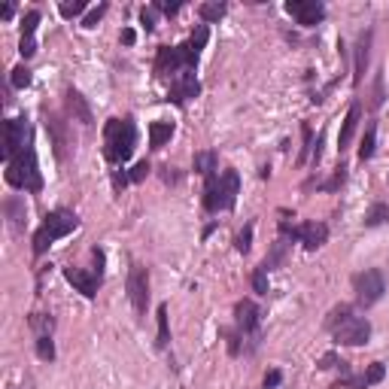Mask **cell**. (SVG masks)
I'll return each mask as SVG.
<instances>
[{
  "mask_svg": "<svg viewBox=\"0 0 389 389\" xmlns=\"http://www.w3.org/2000/svg\"><path fill=\"white\" fill-rule=\"evenodd\" d=\"M210 40V27L207 25H198L192 31V37L186 40V43L180 46H161L158 55H155V76H171L176 80L180 73H189V70L198 67V55H201V49L207 46Z\"/></svg>",
  "mask_w": 389,
  "mask_h": 389,
  "instance_id": "obj_1",
  "label": "cell"
},
{
  "mask_svg": "<svg viewBox=\"0 0 389 389\" xmlns=\"http://www.w3.org/2000/svg\"><path fill=\"white\" fill-rule=\"evenodd\" d=\"M137 146V125L131 116L125 119H107L104 125V155L110 165H125Z\"/></svg>",
  "mask_w": 389,
  "mask_h": 389,
  "instance_id": "obj_2",
  "label": "cell"
},
{
  "mask_svg": "<svg viewBox=\"0 0 389 389\" xmlns=\"http://www.w3.org/2000/svg\"><path fill=\"white\" fill-rule=\"evenodd\" d=\"M237 195H240V174L235 167H225L222 174L207 176V186H204V210H207V213L235 210Z\"/></svg>",
  "mask_w": 389,
  "mask_h": 389,
  "instance_id": "obj_3",
  "label": "cell"
},
{
  "mask_svg": "<svg viewBox=\"0 0 389 389\" xmlns=\"http://www.w3.org/2000/svg\"><path fill=\"white\" fill-rule=\"evenodd\" d=\"M6 182L19 192H43V174H40L37 165V152H34V143H27L25 152H19L12 161H6Z\"/></svg>",
  "mask_w": 389,
  "mask_h": 389,
  "instance_id": "obj_4",
  "label": "cell"
},
{
  "mask_svg": "<svg viewBox=\"0 0 389 389\" xmlns=\"http://www.w3.org/2000/svg\"><path fill=\"white\" fill-rule=\"evenodd\" d=\"M76 228H80V216H76L73 210H52V213H46L43 225L34 231V256L40 259L55 240L73 235Z\"/></svg>",
  "mask_w": 389,
  "mask_h": 389,
  "instance_id": "obj_5",
  "label": "cell"
},
{
  "mask_svg": "<svg viewBox=\"0 0 389 389\" xmlns=\"http://www.w3.org/2000/svg\"><path fill=\"white\" fill-rule=\"evenodd\" d=\"M353 292H356V304H359V307H374V304H377L386 295L384 271H377V268H368V271L353 274Z\"/></svg>",
  "mask_w": 389,
  "mask_h": 389,
  "instance_id": "obj_6",
  "label": "cell"
},
{
  "mask_svg": "<svg viewBox=\"0 0 389 389\" xmlns=\"http://www.w3.org/2000/svg\"><path fill=\"white\" fill-rule=\"evenodd\" d=\"M280 237L283 240H298L307 250H320V246L329 240V225L325 222H301V225H289L286 219H280Z\"/></svg>",
  "mask_w": 389,
  "mask_h": 389,
  "instance_id": "obj_7",
  "label": "cell"
},
{
  "mask_svg": "<svg viewBox=\"0 0 389 389\" xmlns=\"http://www.w3.org/2000/svg\"><path fill=\"white\" fill-rule=\"evenodd\" d=\"M27 143H31V125H27V119L25 116L6 119V125H3V161H12L19 152H25Z\"/></svg>",
  "mask_w": 389,
  "mask_h": 389,
  "instance_id": "obj_8",
  "label": "cell"
},
{
  "mask_svg": "<svg viewBox=\"0 0 389 389\" xmlns=\"http://www.w3.org/2000/svg\"><path fill=\"white\" fill-rule=\"evenodd\" d=\"M125 289H128V298H131L134 314L143 316V314H146V304H150V274H146L143 265H137V261L131 265Z\"/></svg>",
  "mask_w": 389,
  "mask_h": 389,
  "instance_id": "obj_9",
  "label": "cell"
},
{
  "mask_svg": "<svg viewBox=\"0 0 389 389\" xmlns=\"http://www.w3.org/2000/svg\"><path fill=\"white\" fill-rule=\"evenodd\" d=\"M331 335L341 346H362L371 341V322L362 320V316H346Z\"/></svg>",
  "mask_w": 389,
  "mask_h": 389,
  "instance_id": "obj_10",
  "label": "cell"
},
{
  "mask_svg": "<svg viewBox=\"0 0 389 389\" xmlns=\"http://www.w3.org/2000/svg\"><path fill=\"white\" fill-rule=\"evenodd\" d=\"M235 325L244 338H259V325H261V310L252 298H244L235 304Z\"/></svg>",
  "mask_w": 389,
  "mask_h": 389,
  "instance_id": "obj_11",
  "label": "cell"
},
{
  "mask_svg": "<svg viewBox=\"0 0 389 389\" xmlns=\"http://www.w3.org/2000/svg\"><path fill=\"white\" fill-rule=\"evenodd\" d=\"M198 95H201V80L195 76V70L180 73L176 80H171V89H167V101L176 104V107H186V104Z\"/></svg>",
  "mask_w": 389,
  "mask_h": 389,
  "instance_id": "obj_12",
  "label": "cell"
},
{
  "mask_svg": "<svg viewBox=\"0 0 389 389\" xmlns=\"http://www.w3.org/2000/svg\"><path fill=\"white\" fill-rule=\"evenodd\" d=\"M286 12L304 27H316L325 19V6L320 3V0H289Z\"/></svg>",
  "mask_w": 389,
  "mask_h": 389,
  "instance_id": "obj_13",
  "label": "cell"
},
{
  "mask_svg": "<svg viewBox=\"0 0 389 389\" xmlns=\"http://www.w3.org/2000/svg\"><path fill=\"white\" fill-rule=\"evenodd\" d=\"M64 280L80 295H86V298H95L97 289H101V274H97V271H86V268H73V265L64 268Z\"/></svg>",
  "mask_w": 389,
  "mask_h": 389,
  "instance_id": "obj_14",
  "label": "cell"
},
{
  "mask_svg": "<svg viewBox=\"0 0 389 389\" xmlns=\"http://www.w3.org/2000/svg\"><path fill=\"white\" fill-rule=\"evenodd\" d=\"M359 122H362V104L353 101L350 110H346V116H344V128H341V134H338V150H341V152L353 143V134H356Z\"/></svg>",
  "mask_w": 389,
  "mask_h": 389,
  "instance_id": "obj_15",
  "label": "cell"
},
{
  "mask_svg": "<svg viewBox=\"0 0 389 389\" xmlns=\"http://www.w3.org/2000/svg\"><path fill=\"white\" fill-rule=\"evenodd\" d=\"M368 55H371V31H362L356 40V64H353V86H359L368 67Z\"/></svg>",
  "mask_w": 389,
  "mask_h": 389,
  "instance_id": "obj_16",
  "label": "cell"
},
{
  "mask_svg": "<svg viewBox=\"0 0 389 389\" xmlns=\"http://www.w3.org/2000/svg\"><path fill=\"white\" fill-rule=\"evenodd\" d=\"M67 110H70V116L80 119L82 125H91V110H89L86 97H82L76 89H70V91H67Z\"/></svg>",
  "mask_w": 389,
  "mask_h": 389,
  "instance_id": "obj_17",
  "label": "cell"
},
{
  "mask_svg": "<svg viewBox=\"0 0 389 389\" xmlns=\"http://www.w3.org/2000/svg\"><path fill=\"white\" fill-rule=\"evenodd\" d=\"M171 137H174V122H152L150 125V146L152 150H161Z\"/></svg>",
  "mask_w": 389,
  "mask_h": 389,
  "instance_id": "obj_18",
  "label": "cell"
},
{
  "mask_svg": "<svg viewBox=\"0 0 389 389\" xmlns=\"http://www.w3.org/2000/svg\"><path fill=\"white\" fill-rule=\"evenodd\" d=\"M377 150V122H368L365 134H362V143H359V161H368Z\"/></svg>",
  "mask_w": 389,
  "mask_h": 389,
  "instance_id": "obj_19",
  "label": "cell"
},
{
  "mask_svg": "<svg viewBox=\"0 0 389 389\" xmlns=\"http://www.w3.org/2000/svg\"><path fill=\"white\" fill-rule=\"evenodd\" d=\"M195 174H201L204 180L219 174V155L216 152H198L195 155Z\"/></svg>",
  "mask_w": 389,
  "mask_h": 389,
  "instance_id": "obj_20",
  "label": "cell"
},
{
  "mask_svg": "<svg viewBox=\"0 0 389 389\" xmlns=\"http://www.w3.org/2000/svg\"><path fill=\"white\" fill-rule=\"evenodd\" d=\"M386 222H389V204L386 201L371 204L365 213V228H380V225H386Z\"/></svg>",
  "mask_w": 389,
  "mask_h": 389,
  "instance_id": "obj_21",
  "label": "cell"
},
{
  "mask_svg": "<svg viewBox=\"0 0 389 389\" xmlns=\"http://www.w3.org/2000/svg\"><path fill=\"white\" fill-rule=\"evenodd\" d=\"M225 12H228V6H225V3H201V6H198V16H201L204 25L225 19Z\"/></svg>",
  "mask_w": 389,
  "mask_h": 389,
  "instance_id": "obj_22",
  "label": "cell"
},
{
  "mask_svg": "<svg viewBox=\"0 0 389 389\" xmlns=\"http://www.w3.org/2000/svg\"><path fill=\"white\" fill-rule=\"evenodd\" d=\"M158 350H167L171 344V325H167V304H158Z\"/></svg>",
  "mask_w": 389,
  "mask_h": 389,
  "instance_id": "obj_23",
  "label": "cell"
},
{
  "mask_svg": "<svg viewBox=\"0 0 389 389\" xmlns=\"http://www.w3.org/2000/svg\"><path fill=\"white\" fill-rule=\"evenodd\" d=\"M3 210H6V216H10V222L16 225V228H22V222H25V201L22 198H10V201L3 204Z\"/></svg>",
  "mask_w": 389,
  "mask_h": 389,
  "instance_id": "obj_24",
  "label": "cell"
},
{
  "mask_svg": "<svg viewBox=\"0 0 389 389\" xmlns=\"http://www.w3.org/2000/svg\"><path fill=\"white\" fill-rule=\"evenodd\" d=\"M362 377H365L368 389L377 386V384H384V380H386V365H384V362H371V365H368L365 371H362Z\"/></svg>",
  "mask_w": 389,
  "mask_h": 389,
  "instance_id": "obj_25",
  "label": "cell"
},
{
  "mask_svg": "<svg viewBox=\"0 0 389 389\" xmlns=\"http://www.w3.org/2000/svg\"><path fill=\"white\" fill-rule=\"evenodd\" d=\"M37 25H40V10H27L22 19V40H34Z\"/></svg>",
  "mask_w": 389,
  "mask_h": 389,
  "instance_id": "obj_26",
  "label": "cell"
},
{
  "mask_svg": "<svg viewBox=\"0 0 389 389\" xmlns=\"http://www.w3.org/2000/svg\"><path fill=\"white\" fill-rule=\"evenodd\" d=\"M37 356L43 359V362H52V359H55V341H52V335H37Z\"/></svg>",
  "mask_w": 389,
  "mask_h": 389,
  "instance_id": "obj_27",
  "label": "cell"
},
{
  "mask_svg": "<svg viewBox=\"0 0 389 389\" xmlns=\"http://www.w3.org/2000/svg\"><path fill=\"white\" fill-rule=\"evenodd\" d=\"M344 182H346V165L341 161V165L335 167V174H331V180H329V182H322L320 189H322V192H338V189H341Z\"/></svg>",
  "mask_w": 389,
  "mask_h": 389,
  "instance_id": "obj_28",
  "label": "cell"
},
{
  "mask_svg": "<svg viewBox=\"0 0 389 389\" xmlns=\"http://www.w3.org/2000/svg\"><path fill=\"white\" fill-rule=\"evenodd\" d=\"M346 316H353L350 304H341V307H335V310H331V314H329V320H325V329H329V331H335L338 325H341V322L346 320Z\"/></svg>",
  "mask_w": 389,
  "mask_h": 389,
  "instance_id": "obj_29",
  "label": "cell"
},
{
  "mask_svg": "<svg viewBox=\"0 0 389 389\" xmlns=\"http://www.w3.org/2000/svg\"><path fill=\"white\" fill-rule=\"evenodd\" d=\"M27 322H31V329L37 331V335H52V325H55L52 316H46V314H34Z\"/></svg>",
  "mask_w": 389,
  "mask_h": 389,
  "instance_id": "obj_30",
  "label": "cell"
},
{
  "mask_svg": "<svg viewBox=\"0 0 389 389\" xmlns=\"http://www.w3.org/2000/svg\"><path fill=\"white\" fill-rule=\"evenodd\" d=\"M31 80H34L31 70H27L25 64H19L16 70H12V76H10V86L12 89H27V86H31Z\"/></svg>",
  "mask_w": 389,
  "mask_h": 389,
  "instance_id": "obj_31",
  "label": "cell"
},
{
  "mask_svg": "<svg viewBox=\"0 0 389 389\" xmlns=\"http://www.w3.org/2000/svg\"><path fill=\"white\" fill-rule=\"evenodd\" d=\"M235 250H237V252H244V256L252 250V222H246V225H244V231H240L237 240H235Z\"/></svg>",
  "mask_w": 389,
  "mask_h": 389,
  "instance_id": "obj_32",
  "label": "cell"
},
{
  "mask_svg": "<svg viewBox=\"0 0 389 389\" xmlns=\"http://www.w3.org/2000/svg\"><path fill=\"white\" fill-rule=\"evenodd\" d=\"M252 292L268 295V268L265 265H259L256 271H252Z\"/></svg>",
  "mask_w": 389,
  "mask_h": 389,
  "instance_id": "obj_33",
  "label": "cell"
},
{
  "mask_svg": "<svg viewBox=\"0 0 389 389\" xmlns=\"http://www.w3.org/2000/svg\"><path fill=\"white\" fill-rule=\"evenodd\" d=\"M107 10H110L107 3H101V6H95V10H89L86 16H82V27H89V31H91V27H97V22L107 16Z\"/></svg>",
  "mask_w": 389,
  "mask_h": 389,
  "instance_id": "obj_34",
  "label": "cell"
},
{
  "mask_svg": "<svg viewBox=\"0 0 389 389\" xmlns=\"http://www.w3.org/2000/svg\"><path fill=\"white\" fill-rule=\"evenodd\" d=\"M150 171H152V167H150V161H137V165H134L131 171H128V186H131V182L146 180V176H150Z\"/></svg>",
  "mask_w": 389,
  "mask_h": 389,
  "instance_id": "obj_35",
  "label": "cell"
},
{
  "mask_svg": "<svg viewBox=\"0 0 389 389\" xmlns=\"http://www.w3.org/2000/svg\"><path fill=\"white\" fill-rule=\"evenodd\" d=\"M384 73H377V76H374V89H371V107L374 110H377L380 107V104H384Z\"/></svg>",
  "mask_w": 389,
  "mask_h": 389,
  "instance_id": "obj_36",
  "label": "cell"
},
{
  "mask_svg": "<svg viewBox=\"0 0 389 389\" xmlns=\"http://www.w3.org/2000/svg\"><path fill=\"white\" fill-rule=\"evenodd\" d=\"M58 10H61V16H64V19H76V16L86 12V3H82V0H73V3H61Z\"/></svg>",
  "mask_w": 389,
  "mask_h": 389,
  "instance_id": "obj_37",
  "label": "cell"
},
{
  "mask_svg": "<svg viewBox=\"0 0 389 389\" xmlns=\"http://www.w3.org/2000/svg\"><path fill=\"white\" fill-rule=\"evenodd\" d=\"M341 362H344V359H338V353H325V356H322V359H320V362H316V365H320L322 371H331V368H338Z\"/></svg>",
  "mask_w": 389,
  "mask_h": 389,
  "instance_id": "obj_38",
  "label": "cell"
},
{
  "mask_svg": "<svg viewBox=\"0 0 389 389\" xmlns=\"http://www.w3.org/2000/svg\"><path fill=\"white\" fill-rule=\"evenodd\" d=\"M140 22H143L146 31H152L155 27V6H143V10H140Z\"/></svg>",
  "mask_w": 389,
  "mask_h": 389,
  "instance_id": "obj_39",
  "label": "cell"
},
{
  "mask_svg": "<svg viewBox=\"0 0 389 389\" xmlns=\"http://www.w3.org/2000/svg\"><path fill=\"white\" fill-rule=\"evenodd\" d=\"M301 137H304V155H301V165H304L307 150H314V131H310V125H301Z\"/></svg>",
  "mask_w": 389,
  "mask_h": 389,
  "instance_id": "obj_40",
  "label": "cell"
},
{
  "mask_svg": "<svg viewBox=\"0 0 389 389\" xmlns=\"http://www.w3.org/2000/svg\"><path fill=\"white\" fill-rule=\"evenodd\" d=\"M19 52H22L25 61L34 58V55H37V40H22V43H19Z\"/></svg>",
  "mask_w": 389,
  "mask_h": 389,
  "instance_id": "obj_41",
  "label": "cell"
},
{
  "mask_svg": "<svg viewBox=\"0 0 389 389\" xmlns=\"http://www.w3.org/2000/svg\"><path fill=\"white\" fill-rule=\"evenodd\" d=\"M310 161H314V167H316V165H320V161H322V134H320V137H316L314 150H310Z\"/></svg>",
  "mask_w": 389,
  "mask_h": 389,
  "instance_id": "obj_42",
  "label": "cell"
},
{
  "mask_svg": "<svg viewBox=\"0 0 389 389\" xmlns=\"http://www.w3.org/2000/svg\"><path fill=\"white\" fill-rule=\"evenodd\" d=\"M155 10H161L165 16H176L182 10V3H155Z\"/></svg>",
  "mask_w": 389,
  "mask_h": 389,
  "instance_id": "obj_43",
  "label": "cell"
},
{
  "mask_svg": "<svg viewBox=\"0 0 389 389\" xmlns=\"http://www.w3.org/2000/svg\"><path fill=\"white\" fill-rule=\"evenodd\" d=\"M134 40H137V34H134L131 27H125V31H122V43L125 46H134Z\"/></svg>",
  "mask_w": 389,
  "mask_h": 389,
  "instance_id": "obj_44",
  "label": "cell"
},
{
  "mask_svg": "<svg viewBox=\"0 0 389 389\" xmlns=\"http://www.w3.org/2000/svg\"><path fill=\"white\" fill-rule=\"evenodd\" d=\"M12 12H16V6H3V12H0V16H3V19H12Z\"/></svg>",
  "mask_w": 389,
  "mask_h": 389,
  "instance_id": "obj_45",
  "label": "cell"
}]
</instances>
